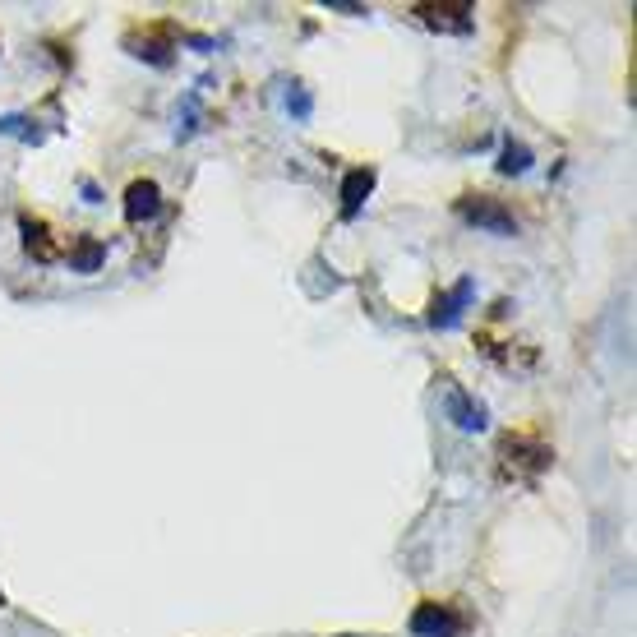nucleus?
I'll return each mask as SVG.
<instances>
[{"mask_svg":"<svg viewBox=\"0 0 637 637\" xmlns=\"http://www.w3.org/2000/svg\"><path fill=\"white\" fill-rule=\"evenodd\" d=\"M550 462V444H541L536 434H504L499 439V471L513 481H536L541 471H550Z\"/></svg>","mask_w":637,"mask_h":637,"instance_id":"1","label":"nucleus"},{"mask_svg":"<svg viewBox=\"0 0 637 637\" xmlns=\"http://www.w3.org/2000/svg\"><path fill=\"white\" fill-rule=\"evenodd\" d=\"M457 217L467 222V227H476V231H490V236H517V217H513V208L504 204V199H494V194H462L457 199Z\"/></svg>","mask_w":637,"mask_h":637,"instance_id":"2","label":"nucleus"},{"mask_svg":"<svg viewBox=\"0 0 637 637\" xmlns=\"http://www.w3.org/2000/svg\"><path fill=\"white\" fill-rule=\"evenodd\" d=\"M411 637H462L467 633V614L448 601H421L407 619Z\"/></svg>","mask_w":637,"mask_h":637,"instance_id":"3","label":"nucleus"},{"mask_svg":"<svg viewBox=\"0 0 637 637\" xmlns=\"http://www.w3.org/2000/svg\"><path fill=\"white\" fill-rule=\"evenodd\" d=\"M411 19H416L421 28H430V33H457V37H467L471 28H476V14H471V5H462V0L411 5Z\"/></svg>","mask_w":637,"mask_h":637,"instance_id":"4","label":"nucleus"},{"mask_svg":"<svg viewBox=\"0 0 637 637\" xmlns=\"http://www.w3.org/2000/svg\"><path fill=\"white\" fill-rule=\"evenodd\" d=\"M125 51H130L134 61H148V65H157V70H167L171 51H176V28L171 24L134 28V33H125Z\"/></svg>","mask_w":637,"mask_h":637,"instance_id":"5","label":"nucleus"},{"mask_svg":"<svg viewBox=\"0 0 637 637\" xmlns=\"http://www.w3.org/2000/svg\"><path fill=\"white\" fill-rule=\"evenodd\" d=\"M444 411H448V421H453L462 434H481L485 425H490V411H485L481 397H471L467 388H457V384H448Z\"/></svg>","mask_w":637,"mask_h":637,"instance_id":"6","label":"nucleus"},{"mask_svg":"<svg viewBox=\"0 0 637 637\" xmlns=\"http://www.w3.org/2000/svg\"><path fill=\"white\" fill-rule=\"evenodd\" d=\"M471 296H476V277H462L453 291H439V296L430 301L425 324L430 328H457V319H462V310L471 305Z\"/></svg>","mask_w":637,"mask_h":637,"instance_id":"7","label":"nucleus"},{"mask_svg":"<svg viewBox=\"0 0 637 637\" xmlns=\"http://www.w3.org/2000/svg\"><path fill=\"white\" fill-rule=\"evenodd\" d=\"M157 213H162V185L153 176H139V181L125 185V222L130 227H144Z\"/></svg>","mask_w":637,"mask_h":637,"instance_id":"8","label":"nucleus"},{"mask_svg":"<svg viewBox=\"0 0 637 637\" xmlns=\"http://www.w3.org/2000/svg\"><path fill=\"white\" fill-rule=\"evenodd\" d=\"M374 185H379V171H374V167H351L347 176H342V190H337V199H342L337 213L347 217V222H351V217H361V208L370 204Z\"/></svg>","mask_w":637,"mask_h":637,"instance_id":"9","label":"nucleus"},{"mask_svg":"<svg viewBox=\"0 0 637 637\" xmlns=\"http://www.w3.org/2000/svg\"><path fill=\"white\" fill-rule=\"evenodd\" d=\"M19 231H24V254L37 264H56V241H51V227L42 217H19Z\"/></svg>","mask_w":637,"mask_h":637,"instance_id":"10","label":"nucleus"},{"mask_svg":"<svg viewBox=\"0 0 637 637\" xmlns=\"http://www.w3.org/2000/svg\"><path fill=\"white\" fill-rule=\"evenodd\" d=\"M65 259H70V273H97V268L107 264V241H97V236H79Z\"/></svg>","mask_w":637,"mask_h":637,"instance_id":"11","label":"nucleus"},{"mask_svg":"<svg viewBox=\"0 0 637 637\" xmlns=\"http://www.w3.org/2000/svg\"><path fill=\"white\" fill-rule=\"evenodd\" d=\"M531 162H536V157H531V148L522 144V139H504V148H499V162H494V171H499V176H527Z\"/></svg>","mask_w":637,"mask_h":637,"instance_id":"12","label":"nucleus"},{"mask_svg":"<svg viewBox=\"0 0 637 637\" xmlns=\"http://www.w3.org/2000/svg\"><path fill=\"white\" fill-rule=\"evenodd\" d=\"M0 134H10L19 144H42V139H47V134L37 130L33 116H24V111H5V116H0Z\"/></svg>","mask_w":637,"mask_h":637,"instance_id":"13","label":"nucleus"},{"mask_svg":"<svg viewBox=\"0 0 637 637\" xmlns=\"http://www.w3.org/2000/svg\"><path fill=\"white\" fill-rule=\"evenodd\" d=\"M176 139H190L194 130H199V93H185V107L176 111Z\"/></svg>","mask_w":637,"mask_h":637,"instance_id":"14","label":"nucleus"},{"mask_svg":"<svg viewBox=\"0 0 637 637\" xmlns=\"http://www.w3.org/2000/svg\"><path fill=\"white\" fill-rule=\"evenodd\" d=\"M287 111L296 116V121H310V116H314V97H310V88L291 84V93H287Z\"/></svg>","mask_w":637,"mask_h":637,"instance_id":"15","label":"nucleus"},{"mask_svg":"<svg viewBox=\"0 0 637 637\" xmlns=\"http://www.w3.org/2000/svg\"><path fill=\"white\" fill-rule=\"evenodd\" d=\"M328 10H337V14H351V19H361V14H370L365 5H351V0H328Z\"/></svg>","mask_w":637,"mask_h":637,"instance_id":"16","label":"nucleus"},{"mask_svg":"<svg viewBox=\"0 0 637 637\" xmlns=\"http://www.w3.org/2000/svg\"><path fill=\"white\" fill-rule=\"evenodd\" d=\"M84 204H102V190L93 181H84Z\"/></svg>","mask_w":637,"mask_h":637,"instance_id":"17","label":"nucleus"}]
</instances>
